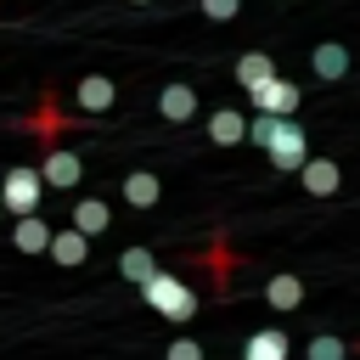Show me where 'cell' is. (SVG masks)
Segmentation results:
<instances>
[{"mask_svg": "<svg viewBox=\"0 0 360 360\" xmlns=\"http://www.w3.org/2000/svg\"><path fill=\"white\" fill-rule=\"evenodd\" d=\"M163 360H202V343H197V338H174V343L163 349Z\"/></svg>", "mask_w": 360, "mask_h": 360, "instance_id": "24", "label": "cell"}, {"mask_svg": "<svg viewBox=\"0 0 360 360\" xmlns=\"http://www.w3.org/2000/svg\"><path fill=\"white\" fill-rule=\"evenodd\" d=\"M141 304H146L152 315H163V321H191V315H197V292H191L174 270H158L152 281H141Z\"/></svg>", "mask_w": 360, "mask_h": 360, "instance_id": "1", "label": "cell"}, {"mask_svg": "<svg viewBox=\"0 0 360 360\" xmlns=\"http://www.w3.org/2000/svg\"><path fill=\"white\" fill-rule=\"evenodd\" d=\"M73 225H79L84 236H101V231L112 225V208H107L101 197H79V202H73Z\"/></svg>", "mask_w": 360, "mask_h": 360, "instance_id": "17", "label": "cell"}, {"mask_svg": "<svg viewBox=\"0 0 360 360\" xmlns=\"http://www.w3.org/2000/svg\"><path fill=\"white\" fill-rule=\"evenodd\" d=\"M197 6H202V17H208V22H231V17L242 11V0H197Z\"/></svg>", "mask_w": 360, "mask_h": 360, "instance_id": "23", "label": "cell"}, {"mask_svg": "<svg viewBox=\"0 0 360 360\" xmlns=\"http://www.w3.org/2000/svg\"><path fill=\"white\" fill-rule=\"evenodd\" d=\"M281 129H287V118H276V112H259V118H248V141H253V146H264V152L281 141Z\"/></svg>", "mask_w": 360, "mask_h": 360, "instance_id": "21", "label": "cell"}, {"mask_svg": "<svg viewBox=\"0 0 360 360\" xmlns=\"http://www.w3.org/2000/svg\"><path fill=\"white\" fill-rule=\"evenodd\" d=\"M202 259H208V281H214V292H231V281H236V253H231L225 242H214Z\"/></svg>", "mask_w": 360, "mask_h": 360, "instance_id": "19", "label": "cell"}, {"mask_svg": "<svg viewBox=\"0 0 360 360\" xmlns=\"http://www.w3.org/2000/svg\"><path fill=\"white\" fill-rule=\"evenodd\" d=\"M208 141L214 146H242L248 141V112H236V107H219V112H208Z\"/></svg>", "mask_w": 360, "mask_h": 360, "instance_id": "10", "label": "cell"}, {"mask_svg": "<svg viewBox=\"0 0 360 360\" xmlns=\"http://www.w3.org/2000/svg\"><path fill=\"white\" fill-rule=\"evenodd\" d=\"M135 6H152V0H135Z\"/></svg>", "mask_w": 360, "mask_h": 360, "instance_id": "26", "label": "cell"}, {"mask_svg": "<svg viewBox=\"0 0 360 360\" xmlns=\"http://www.w3.org/2000/svg\"><path fill=\"white\" fill-rule=\"evenodd\" d=\"M264 304H270V309H281V315H287V309H298V304H304V276L276 270V276L264 281Z\"/></svg>", "mask_w": 360, "mask_h": 360, "instance_id": "15", "label": "cell"}, {"mask_svg": "<svg viewBox=\"0 0 360 360\" xmlns=\"http://www.w3.org/2000/svg\"><path fill=\"white\" fill-rule=\"evenodd\" d=\"M0 219H6V202H0Z\"/></svg>", "mask_w": 360, "mask_h": 360, "instance_id": "25", "label": "cell"}, {"mask_svg": "<svg viewBox=\"0 0 360 360\" xmlns=\"http://www.w3.org/2000/svg\"><path fill=\"white\" fill-rule=\"evenodd\" d=\"M51 236H56V225H45L39 214H22L11 225V248L17 253H51Z\"/></svg>", "mask_w": 360, "mask_h": 360, "instance_id": "12", "label": "cell"}, {"mask_svg": "<svg viewBox=\"0 0 360 360\" xmlns=\"http://www.w3.org/2000/svg\"><path fill=\"white\" fill-rule=\"evenodd\" d=\"M270 73H276V56H270V51H248V56L236 62V84H242V90H253V84L270 79Z\"/></svg>", "mask_w": 360, "mask_h": 360, "instance_id": "20", "label": "cell"}, {"mask_svg": "<svg viewBox=\"0 0 360 360\" xmlns=\"http://www.w3.org/2000/svg\"><path fill=\"white\" fill-rule=\"evenodd\" d=\"M79 174H84V158L73 152V146H45V163H39V180L45 186H56V191H73L79 186Z\"/></svg>", "mask_w": 360, "mask_h": 360, "instance_id": "4", "label": "cell"}, {"mask_svg": "<svg viewBox=\"0 0 360 360\" xmlns=\"http://www.w3.org/2000/svg\"><path fill=\"white\" fill-rule=\"evenodd\" d=\"M158 112H163V124H191V118H197V90L180 84V79L163 84V90H158Z\"/></svg>", "mask_w": 360, "mask_h": 360, "instance_id": "8", "label": "cell"}, {"mask_svg": "<svg viewBox=\"0 0 360 360\" xmlns=\"http://www.w3.org/2000/svg\"><path fill=\"white\" fill-rule=\"evenodd\" d=\"M51 259H56L62 270H79V264L90 259V236H84L79 225H62V231L51 236Z\"/></svg>", "mask_w": 360, "mask_h": 360, "instance_id": "13", "label": "cell"}, {"mask_svg": "<svg viewBox=\"0 0 360 360\" xmlns=\"http://www.w3.org/2000/svg\"><path fill=\"white\" fill-rule=\"evenodd\" d=\"M73 101H79V112H107V107L118 101V84H112L107 73H84V79L73 84Z\"/></svg>", "mask_w": 360, "mask_h": 360, "instance_id": "7", "label": "cell"}, {"mask_svg": "<svg viewBox=\"0 0 360 360\" xmlns=\"http://www.w3.org/2000/svg\"><path fill=\"white\" fill-rule=\"evenodd\" d=\"M248 101H253V112H276V118H298V107H304V90H298L292 79H281V73H270V79H259V84L248 90Z\"/></svg>", "mask_w": 360, "mask_h": 360, "instance_id": "2", "label": "cell"}, {"mask_svg": "<svg viewBox=\"0 0 360 360\" xmlns=\"http://www.w3.org/2000/svg\"><path fill=\"white\" fill-rule=\"evenodd\" d=\"M39 197H45V180H39V169H11V174L0 180V202H6V214H11V219H22V214H39Z\"/></svg>", "mask_w": 360, "mask_h": 360, "instance_id": "3", "label": "cell"}, {"mask_svg": "<svg viewBox=\"0 0 360 360\" xmlns=\"http://www.w3.org/2000/svg\"><path fill=\"white\" fill-rule=\"evenodd\" d=\"M298 180H304V191H309V197H338V186H343V169H338L332 158H309V163L298 169Z\"/></svg>", "mask_w": 360, "mask_h": 360, "instance_id": "11", "label": "cell"}, {"mask_svg": "<svg viewBox=\"0 0 360 360\" xmlns=\"http://www.w3.org/2000/svg\"><path fill=\"white\" fill-rule=\"evenodd\" d=\"M309 68H315V79H326V84L349 79V45H343V39H326V45H315V51H309Z\"/></svg>", "mask_w": 360, "mask_h": 360, "instance_id": "9", "label": "cell"}, {"mask_svg": "<svg viewBox=\"0 0 360 360\" xmlns=\"http://www.w3.org/2000/svg\"><path fill=\"white\" fill-rule=\"evenodd\" d=\"M287 354H292V343H287L281 326H259V332L242 343V360H287Z\"/></svg>", "mask_w": 360, "mask_h": 360, "instance_id": "16", "label": "cell"}, {"mask_svg": "<svg viewBox=\"0 0 360 360\" xmlns=\"http://www.w3.org/2000/svg\"><path fill=\"white\" fill-rule=\"evenodd\" d=\"M118 197H124L129 208H158V202H163V180H158L152 169H129V174L118 180Z\"/></svg>", "mask_w": 360, "mask_h": 360, "instance_id": "6", "label": "cell"}, {"mask_svg": "<svg viewBox=\"0 0 360 360\" xmlns=\"http://www.w3.org/2000/svg\"><path fill=\"white\" fill-rule=\"evenodd\" d=\"M118 276H124V281H135V287H141V281H152V276H158L152 248H124V253H118Z\"/></svg>", "mask_w": 360, "mask_h": 360, "instance_id": "18", "label": "cell"}, {"mask_svg": "<svg viewBox=\"0 0 360 360\" xmlns=\"http://www.w3.org/2000/svg\"><path fill=\"white\" fill-rule=\"evenodd\" d=\"M304 163H309V135H304V124H298V118H287L281 141L270 146V169H281V174H298Z\"/></svg>", "mask_w": 360, "mask_h": 360, "instance_id": "5", "label": "cell"}, {"mask_svg": "<svg viewBox=\"0 0 360 360\" xmlns=\"http://www.w3.org/2000/svg\"><path fill=\"white\" fill-rule=\"evenodd\" d=\"M28 129L39 135V146H56V141H62V129H68V112L56 107V96H45V101L28 112Z\"/></svg>", "mask_w": 360, "mask_h": 360, "instance_id": "14", "label": "cell"}, {"mask_svg": "<svg viewBox=\"0 0 360 360\" xmlns=\"http://www.w3.org/2000/svg\"><path fill=\"white\" fill-rule=\"evenodd\" d=\"M304 354H309V360H349V343H343V338H332V332H315Z\"/></svg>", "mask_w": 360, "mask_h": 360, "instance_id": "22", "label": "cell"}]
</instances>
